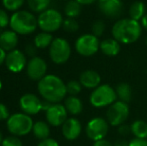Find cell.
Wrapping results in <instances>:
<instances>
[{
  "label": "cell",
  "instance_id": "6da1fadb",
  "mask_svg": "<svg viewBox=\"0 0 147 146\" xmlns=\"http://www.w3.org/2000/svg\"><path fill=\"white\" fill-rule=\"evenodd\" d=\"M38 92L44 100L51 103H59L67 94L66 84L61 78L53 74L45 75L38 81Z\"/></svg>",
  "mask_w": 147,
  "mask_h": 146
},
{
  "label": "cell",
  "instance_id": "7a4b0ae2",
  "mask_svg": "<svg viewBox=\"0 0 147 146\" xmlns=\"http://www.w3.org/2000/svg\"><path fill=\"white\" fill-rule=\"evenodd\" d=\"M142 26L139 21L131 18H122L117 20L112 26L111 34L120 44H132L140 38Z\"/></svg>",
  "mask_w": 147,
  "mask_h": 146
},
{
  "label": "cell",
  "instance_id": "3957f363",
  "mask_svg": "<svg viewBox=\"0 0 147 146\" xmlns=\"http://www.w3.org/2000/svg\"><path fill=\"white\" fill-rule=\"evenodd\" d=\"M10 27L13 31L21 35H28L36 30L38 20L33 13L26 10H18L10 17Z\"/></svg>",
  "mask_w": 147,
  "mask_h": 146
},
{
  "label": "cell",
  "instance_id": "277c9868",
  "mask_svg": "<svg viewBox=\"0 0 147 146\" xmlns=\"http://www.w3.org/2000/svg\"><path fill=\"white\" fill-rule=\"evenodd\" d=\"M91 105L95 108H103L110 106L117 101V95L115 89L109 84H101L95 88L89 97Z\"/></svg>",
  "mask_w": 147,
  "mask_h": 146
},
{
  "label": "cell",
  "instance_id": "5b68a950",
  "mask_svg": "<svg viewBox=\"0 0 147 146\" xmlns=\"http://www.w3.org/2000/svg\"><path fill=\"white\" fill-rule=\"evenodd\" d=\"M32 119L25 113H15L7 119V128L10 133L16 136H23L32 130Z\"/></svg>",
  "mask_w": 147,
  "mask_h": 146
},
{
  "label": "cell",
  "instance_id": "8992f818",
  "mask_svg": "<svg viewBox=\"0 0 147 146\" xmlns=\"http://www.w3.org/2000/svg\"><path fill=\"white\" fill-rule=\"evenodd\" d=\"M37 20H38L39 28L42 31L48 32V33L58 30L64 21L61 13L58 10L52 9V8H48L42 13H40Z\"/></svg>",
  "mask_w": 147,
  "mask_h": 146
},
{
  "label": "cell",
  "instance_id": "52a82bcc",
  "mask_svg": "<svg viewBox=\"0 0 147 146\" xmlns=\"http://www.w3.org/2000/svg\"><path fill=\"white\" fill-rule=\"evenodd\" d=\"M71 55V46L64 38H54L49 46V56L55 64H64Z\"/></svg>",
  "mask_w": 147,
  "mask_h": 146
},
{
  "label": "cell",
  "instance_id": "ba28073f",
  "mask_svg": "<svg viewBox=\"0 0 147 146\" xmlns=\"http://www.w3.org/2000/svg\"><path fill=\"white\" fill-rule=\"evenodd\" d=\"M130 109L128 103L117 100L111 104L106 111V120L111 126H120L128 119Z\"/></svg>",
  "mask_w": 147,
  "mask_h": 146
},
{
  "label": "cell",
  "instance_id": "9c48e42d",
  "mask_svg": "<svg viewBox=\"0 0 147 146\" xmlns=\"http://www.w3.org/2000/svg\"><path fill=\"white\" fill-rule=\"evenodd\" d=\"M75 50L84 57L93 56L100 50V41L92 33H86L79 36L75 41Z\"/></svg>",
  "mask_w": 147,
  "mask_h": 146
},
{
  "label": "cell",
  "instance_id": "30bf717a",
  "mask_svg": "<svg viewBox=\"0 0 147 146\" xmlns=\"http://www.w3.org/2000/svg\"><path fill=\"white\" fill-rule=\"evenodd\" d=\"M109 129V123L106 119L102 117L92 118L86 125V135L89 139L95 141L104 139Z\"/></svg>",
  "mask_w": 147,
  "mask_h": 146
},
{
  "label": "cell",
  "instance_id": "8fae6325",
  "mask_svg": "<svg viewBox=\"0 0 147 146\" xmlns=\"http://www.w3.org/2000/svg\"><path fill=\"white\" fill-rule=\"evenodd\" d=\"M46 71L47 64L44 59H42L41 57H31L26 65V72L28 77L34 81H40L46 75Z\"/></svg>",
  "mask_w": 147,
  "mask_h": 146
},
{
  "label": "cell",
  "instance_id": "7c38bea8",
  "mask_svg": "<svg viewBox=\"0 0 147 146\" xmlns=\"http://www.w3.org/2000/svg\"><path fill=\"white\" fill-rule=\"evenodd\" d=\"M67 110L60 103H53L46 111V120L52 126H60L67 120Z\"/></svg>",
  "mask_w": 147,
  "mask_h": 146
},
{
  "label": "cell",
  "instance_id": "4fadbf2b",
  "mask_svg": "<svg viewBox=\"0 0 147 146\" xmlns=\"http://www.w3.org/2000/svg\"><path fill=\"white\" fill-rule=\"evenodd\" d=\"M100 12L107 18H118L123 11V3L121 0H97Z\"/></svg>",
  "mask_w": 147,
  "mask_h": 146
},
{
  "label": "cell",
  "instance_id": "5bb4252c",
  "mask_svg": "<svg viewBox=\"0 0 147 146\" xmlns=\"http://www.w3.org/2000/svg\"><path fill=\"white\" fill-rule=\"evenodd\" d=\"M5 64L6 67L11 72L18 73L23 70L24 67L27 65V61H26V57L22 53V51L18 50V49H14V50L7 53Z\"/></svg>",
  "mask_w": 147,
  "mask_h": 146
},
{
  "label": "cell",
  "instance_id": "9a60e30c",
  "mask_svg": "<svg viewBox=\"0 0 147 146\" xmlns=\"http://www.w3.org/2000/svg\"><path fill=\"white\" fill-rule=\"evenodd\" d=\"M19 105L25 114L34 115L42 110V101L32 93H26L20 98Z\"/></svg>",
  "mask_w": 147,
  "mask_h": 146
},
{
  "label": "cell",
  "instance_id": "2e32d148",
  "mask_svg": "<svg viewBox=\"0 0 147 146\" xmlns=\"http://www.w3.org/2000/svg\"><path fill=\"white\" fill-rule=\"evenodd\" d=\"M82 130L81 123L76 118H68L62 125V134L67 140H75Z\"/></svg>",
  "mask_w": 147,
  "mask_h": 146
},
{
  "label": "cell",
  "instance_id": "e0dca14e",
  "mask_svg": "<svg viewBox=\"0 0 147 146\" xmlns=\"http://www.w3.org/2000/svg\"><path fill=\"white\" fill-rule=\"evenodd\" d=\"M79 82L81 83L82 87L94 90L99 85H101V76L97 71L88 69L80 74Z\"/></svg>",
  "mask_w": 147,
  "mask_h": 146
},
{
  "label": "cell",
  "instance_id": "ac0fdd59",
  "mask_svg": "<svg viewBox=\"0 0 147 146\" xmlns=\"http://www.w3.org/2000/svg\"><path fill=\"white\" fill-rule=\"evenodd\" d=\"M18 44L17 33L13 30H5L0 33V47L5 51L14 50Z\"/></svg>",
  "mask_w": 147,
  "mask_h": 146
},
{
  "label": "cell",
  "instance_id": "d6986e66",
  "mask_svg": "<svg viewBox=\"0 0 147 146\" xmlns=\"http://www.w3.org/2000/svg\"><path fill=\"white\" fill-rule=\"evenodd\" d=\"M100 51L108 57H115L121 51V44L114 38H106L100 42Z\"/></svg>",
  "mask_w": 147,
  "mask_h": 146
},
{
  "label": "cell",
  "instance_id": "ffe728a7",
  "mask_svg": "<svg viewBox=\"0 0 147 146\" xmlns=\"http://www.w3.org/2000/svg\"><path fill=\"white\" fill-rule=\"evenodd\" d=\"M64 106H65L67 112L72 115L80 114L82 112V109H83L82 101L77 96H73V95H69L66 98L65 102H64Z\"/></svg>",
  "mask_w": 147,
  "mask_h": 146
},
{
  "label": "cell",
  "instance_id": "44dd1931",
  "mask_svg": "<svg viewBox=\"0 0 147 146\" xmlns=\"http://www.w3.org/2000/svg\"><path fill=\"white\" fill-rule=\"evenodd\" d=\"M115 92H116L118 100L125 102V103L130 102L132 98V89L131 86L128 83L121 82V83L117 84L116 87H115Z\"/></svg>",
  "mask_w": 147,
  "mask_h": 146
},
{
  "label": "cell",
  "instance_id": "7402d4cb",
  "mask_svg": "<svg viewBox=\"0 0 147 146\" xmlns=\"http://www.w3.org/2000/svg\"><path fill=\"white\" fill-rule=\"evenodd\" d=\"M146 14V6L142 1H135L129 8V18L136 21H141Z\"/></svg>",
  "mask_w": 147,
  "mask_h": 146
},
{
  "label": "cell",
  "instance_id": "603a6c76",
  "mask_svg": "<svg viewBox=\"0 0 147 146\" xmlns=\"http://www.w3.org/2000/svg\"><path fill=\"white\" fill-rule=\"evenodd\" d=\"M131 133L137 138H147V123L143 120H135L130 125Z\"/></svg>",
  "mask_w": 147,
  "mask_h": 146
},
{
  "label": "cell",
  "instance_id": "cb8c5ba5",
  "mask_svg": "<svg viewBox=\"0 0 147 146\" xmlns=\"http://www.w3.org/2000/svg\"><path fill=\"white\" fill-rule=\"evenodd\" d=\"M52 41H53V37L51 35V33L42 31L35 36L34 45L38 49H45L50 46Z\"/></svg>",
  "mask_w": 147,
  "mask_h": 146
},
{
  "label": "cell",
  "instance_id": "d4e9b609",
  "mask_svg": "<svg viewBox=\"0 0 147 146\" xmlns=\"http://www.w3.org/2000/svg\"><path fill=\"white\" fill-rule=\"evenodd\" d=\"M32 131L35 137H37L38 139H42V140L48 138L49 134H50V129H49L48 124L43 121H38V122L34 123Z\"/></svg>",
  "mask_w": 147,
  "mask_h": 146
},
{
  "label": "cell",
  "instance_id": "484cf974",
  "mask_svg": "<svg viewBox=\"0 0 147 146\" xmlns=\"http://www.w3.org/2000/svg\"><path fill=\"white\" fill-rule=\"evenodd\" d=\"M64 12L67 18H74L80 15L81 13V4L78 3L76 0H69L64 7Z\"/></svg>",
  "mask_w": 147,
  "mask_h": 146
},
{
  "label": "cell",
  "instance_id": "4316f807",
  "mask_svg": "<svg viewBox=\"0 0 147 146\" xmlns=\"http://www.w3.org/2000/svg\"><path fill=\"white\" fill-rule=\"evenodd\" d=\"M27 4L31 11L35 13H42L48 9L50 0H27Z\"/></svg>",
  "mask_w": 147,
  "mask_h": 146
},
{
  "label": "cell",
  "instance_id": "83f0119b",
  "mask_svg": "<svg viewBox=\"0 0 147 146\" xmlns=\"http://www.w3.org/2000/svg\"><path fill=\"white\" fill-rule=\"evenodd\" d=\"M25 0H2L3 6L9 11H18L24 4Z\"/></svg>",
  "mask_w": 147,
  "mask_h": 146
},
{
  "label": "cell",
  "instance_id": "f1b7e54d",
  "mask_svg": "<svg viewBox=\"0 0 147 146\" xmlns=\"http://www.w3.org/2000/svg\"><path fill=\"white\" fill-rule=\"evenodd\" d=\"M62 27H63V29L66 32L74 33V32H76L79 29V24H78V22L74 18H66L63 21Z\"/></svg>",
  "mask_w": 147,
  "mask_h": 146
},
{
  "label": "cell",
  "instance_id": "f546056e",
  "mask_svg": "<svg viewBox=\"0 0 147 146\" xmlns=\"http://www.w3.org/2000/svg\"><path fill=\"white\" fill-rule=\"evenodd\" d=\"M82 85L79 81H76V80H71L66 84V90H67V93L69 95L76 96L77 94H79L81 92Z\"/></svg>",
  "mask_w": 147,
  "mask_h": 146
},
{
  "label": "cell",
  "instance_id": "4dcf8cb0",
  "mask_svg": "<svg viewBox=\"0 0 147 146\" xmlns=\"http://www.w3.org/2000/svg\"><path fill=\"white\" fill-rule=\"evenodd\" d=\"M91 29H92V34L93 35H95L96 37H100L103 35V33H104L105 31V23L103 20H96V21L93 22L92 24V27H91Z\"/></svg>",
  "mask_w": 147,
  "mask_h": 146
},
{
  "label": "cell",
  "instance_id": "1f68e13d",
  "mask_svg": "<svg viewBox=\"0 0 147 146\" xmlns=\"http://www.w3.org/2000/svg\"><path fill=\"white\" fill-rule=\"evenodd\" d=\"M2 146H22V142L16 136H8L3 139Z\"/></svg>",
  "mask_w": 147,
  "mask_h": 146
},
{
  "label": "cell",
  "instance_id": "d6a6232c",
  "mask_svg": "<svg viewBox=\"0 0 147 146\" xmlns=\"http://www.w3.org/2000/svg\"><path fill=\"white\" fill-rule=\"evenodd\" d=\"M8 24H10V18L7 12L3 9H0V28H5Z\"/></svg>",
  "mask_w": 147,
  "mask_h": 146
},
{
  "label": "cell",
  "instance_id": "836d02e7",
  "mask_svg": "<svg viewBox=\"0 0 147 146\" xmlns=\"http://www.w3.org/2000/svg\"><path fill=\"white\" fill-rule=\"evenodd\" d=\"M129 146H147V139L134 137L129 141Z\"/></svg>",
  "mask_w": 147,
  "mask_h": 146
},
{
  "label": "cell",
  "instance_id": "e575fe53",
  "mask_svg": "<svg viewBox=\"0 0 147 146\" xmlns=\"http://www.w3.org/2000/svg\"><path fill=\"white\" fill-rule=\"evenodd\" d=\"M9 111L8 108L6 107V105H4L3 103H0V121L6 120L9 118Z\"/></svg>",
  "mask_w": 147,
  "mask_h": 146
},
{
  "label": "cell",
  "instance_id": "d590c367",
  "mask_svg": "<svg viewBox=\"0 0 147 146\" xmlns=\"http://www.w3.org/2000/svg\"><path fill=\"white\" fill-rule=\"evenodd\" d=\"M118 133L122 136H127L128 134L131 133V127L126 124L120 125V126H118Z\"/></svg>",
  "mask_w": 147,
  "mask_h": 146
},
{
  "label": "cell",
  "instance_id": "8d00e7d4",
  "mask_svg": "<svg viewBox=\"0 0 147 146\" xmlns=\"http://www.w3.org/2000/svg\"><path fill=\"white\" fill-rule=\"evenodd\" d=\"M38 146H59L58 142L56 140L52 138H46L44 140H42L38 144Z\"/></svg>",
  "mask_w": 147,
  "mask_h": 146
},
{
  "label": "cell",
  "instance_id": "74e56055",
  "mask_svg": "<svg viewBox=\"0 0 147 146\" xmlns=\"http://www.w3.org/2000/svg\"><path fill=\"white\" fill-rule=\"evenodd\" d=\"M36 46L34 44H28L26 46V53H27L29 56L34 57L35 54H36Z\"/></svg>",
  "mask_w": 147,
  "mask_h": 146
},
{
  "label": "cell",
  "instance_id": "f35d334b",
  "mask_svg": "<svg viewBox=\"0 0 147 146\" xmlns=\"http://www.w3.org/2000/svg\"><path fill=\"white\" fill-rule=\"evenodd\" d=\"M92 146H113V144L106 139H101V140L95 141Z\"/></svg>",
  "mask_w": 147,
  "mask_h": 146
},
{
  "label": "cell",
  "instance_id": "ab89813d",
  "mask_svg": "<svg viewBox=\"0 0 147 146\" xmlns=\"http://www.w3.org/2000/svg\"><path fill=\"white\" fill-rule=\"evenodd\" d=\"M6 51L0 47V66H1L3 63H5V59H6Z\"/></svg>",
  "mask_w": 147,
  "mask_h": 146
},
{
  "label": "cell",
  "instance_id": "60d3db41",
  "mask_svg": "<svg viewBox=\"0 0 147 146\" xmlns=\"http://www.w3.org/2000/svg\"><path fill=\"white\" fill-rule=\"evenodd\" d=\"M113 146H129V142L126 141L125 139H119L114 143Z\"/></svg>",
  "mask_w": 147,
  "mask_h": 146
},
{
  "label": "cell",
  "instance_id": "b9f144b4",
  "mask_svg": "<svg viewBox=\"0 0 147 146\" xmlns=\"http://www.w3.org/2000/svg\"><path fill=\"white\" fill-rule=\"evenodd\" d=\"M78 3H80L81 5H90V4L94 3L97 0H76Z\"/></svg>",
  "mask_w": 147,
  "mask_h": 146
},
{
  "label": "cell",
  "instance_id": "7bdbcfd3",
  "mask_svg": "<svg viewBox=\"0 0 147 146\" xmlns=\"http://www.w3.org/2000/svg\"><path fill=\"white\" fill-rule=\"evenodd\" d=\"M140 23H141L142 28H144V29L147 31V13L144 15V17L141 19V22H140Z\"/></svg>",
  "mask_w": 147,
  "mask_h": 146
},
{
  "label": "cell",
  "instance_id": "ee69618b",
  "mask_svg": "<svg viewBox=\"0 0 147 146\" xmlns=\"http://www.w3.org/2000/svg\"><path fill=\"white\" fill-rule=\"evenodd\" d=\"M2 141H3V137H2V133L0 132V143H2Z\"/></svg>",
  "mask_w": 147,
  "mask_h": 146
},
{
  "label": "cell",
  "instance_id": "f6af8a7d",
  "mask_svg": "<svg viewBox=\"0 0 147 146\" xmlns=\"http://www.w3.org/2000/svg\"><path fill=\"white\" fill-rule=\"evenodd\" d=\"M1 88H2V82H1V80H0V90H1Z\"/></svg>",
  "mask_w": 147,
  "mask_h": 146
},
{
  "label": "cell",
  "instance_id": "bcb514c9",
  "mask_svg": "<svg viewBox=\"0 0 147 146\" xmlns=\"http://www.w3.org/2000/svg\"><path fill=\"white\" fill-rule=\"evenodd\" d=\"M145 44H146V46H147V37H146V39H145Z\"/></svg>",
  "mask_w": 147,
  "mask_h": 146
}]
</instances>
